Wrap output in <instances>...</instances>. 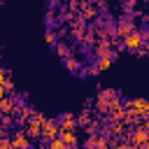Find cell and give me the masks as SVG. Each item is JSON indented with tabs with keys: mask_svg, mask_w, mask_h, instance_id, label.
<instances>
[{
	"mask_svg": "<svg viewBox=\"0 0 149 149\" xmlns=\"http://www.w3.org/2000/svg\"><path fill=\"white\" fill-rule=\"evenodd\" d=\"M126 107H128V114H130V116H149V102L142 100V98L128 100Z\"/></svg>",
	"mask_w": 149,
	"mask_h": 149,
	"instance_id": "6da1fadb",
	"label": "cell"
},
{
	"mask_svg": "<svg viewBox=\"0 0 149 149\" xmlns=\"http://www.w3.org/2000/svg\"><path fill=\"white\" fill-rule=\"evenodd\" d=\"M58 135H61V123L54 121V119H47L44 126H42V137L54 140V137H58Z\"/></svg>",
	"mask_w": 149,
	"mask_h": 149,
	"instance_id": "7a4b0ae2",
	"label": "cell"
},
{
	"mask_svg": "<svg viewBox=\"0 0 149 149\" xmlns=\"http://www.w3.org/2000/svg\"><path fill=\"white\" fill-rule=\"evenodd\" d=\"M44 121H47V119H44L42 114H35V116L30 119V123H28V130H26V133H28V135H33V137L42 135V126H44Z\"/></svg>",
	"mask_w": 149,
	"mask_h": 149,
	"instance_id": "3957f363",
	"label": "cell"
},
{
	"mask_svg": "<svg viewBox=\"0 0 149 149\" xmlns=\"http://www.w3.org/2000/svg\"><path fill=\"white\" fill-rule=\"evenodd\" d=\"M123 44H126L128 49H137V47L142 44V35H140V33H128L126 40H123Z\"/></svg>",
	"mask_w": 149,
	"mask_h": 149,
	"instance_id": "277c9868",
	"label": "cell"
},
{
	"mask_svg": "<svg viewBox=\"0 0 149 149\" xmlns=\"http://www.w3.org/2000/svg\"><path fill=\"white\" fill-rule=\"evenodd\" d=\"M147 142H149V133L142 130V128H137V130L133 133V144H135V147H144Z\"/></svg>",
	"mask_w": 149,
	"mask_h": 149,
	"instance_id": "5b68a950",
	"label": "cell"
},
{
	"mask_svg": "<svg viewBox=\"0 0 149 149\" xmlns=\"http://www.w3.org/2000/svg\"><path fill=\"white\" fill-rule=\"evenodd\" d=\"M30 142H28V133H16L14 137H12V147H16V149H26Z\"/></svg>",
	"mask_w": 149,
	"mask_h": 149,
	"instance_id": "8992f818",
	"label": "cell"
},
{
	"mask_svg": "<svg viewBox=\"0 0 149 149\" xmlns=\"http://www.w3.org/2000/svg\"><path fill=\"white\" fill-rule=\"evenodd\" d=\"M58 137L65 142V147H77V135H74V130H61Z\"/></svg>",
	"mask_w": 149,
	"mask_h": 149,
	"instance_id": "52a82bcc",
	"label": "cell"
},
{
	"mask_svg": "<svg viewBox=\"0 0 149 149\" xmlns=\"http://www.w3.org/2000/svg\"><path fill=\"white\" fill-rule=\"evenodd\" d=\"M74 126H77V119H74L72 114H68V116H63V123H61V130H74Z\"/></svg>",
	"mask_w": 149,
	"mask_h": 149,
	"instance_id": "ba28073f",
	"label": "cell"
},
{
	"mask_svg": "<svg viewBox=\"0 0 149 149\" xmlns=\"http://www.w3.org/2000/svg\"><path fill=\"white\" fill-rule=\"evenodd\" d=\"M47 149H65V142L61 137H54V140H49V147Z\"/></svg>",
	"mask_w": 149,
	"mask_h": 149,
	"instance_id": "9c48e42d",
	"label": "cell"
},
{
	"mask_svg": "<svg viewBox=\"0 0 149 149\" xmlns=\"http://www.w3.org/2000/svg\"><path fill=\"white\" fill-rule=\"evenodd\" d=\"M109 63H112V56H102V58H100V63H98V68H100V70H107V68H109Z\"/></svg>",
	"mask_w": 149,
	"mask_h": 149,
	"instance_id": "30bf717a",
	"label": "cell"
},
{
	"mask_svg": "<svg viewBox=\"0 0 149 149\" xmlns=\"http://www.w3.org/2000/svg\"><path fill=\"white\" fill-rule=\"evenodd\" d=\"M12 107H14V105H12V100H2V102H0V109H2L5 114H7V112H9Z\"/></svg>",
	"mask_w": 149,
	"mask_h": 149,
	"instance_id": "8fae6325",
	"label": "cell"
},
{
	"mask_svg": "<svg viewBox=\"0 0 149 149\" xmlns=\"http://www.w3.org/2000/svg\"><path fill=\"white\" fill-rule=\"evenodd\" d=\"M0 149H12V140H0Z\"/></svg>",
	"mask_w": 149,
	"mask_h": 149,
	"instance_id": "7c38bea8",
	"label": "cell"
},
{
	"mask_svg": "<svg viewBox=\"0 0 149 149\" xmlns=\"http://www.w3.org/2000/svg\"><path fill=\"white\" fill-rule=\"evenodd\" d=\"M5 81H7V77H5V74H0V88H5Z\"/></svg>",
	"mask_w": 149,
	"mask_h": 149,
	"instance_id": "4fadbf2b",
	"label": "cell"
},
{
	"mask_svg": "<svg viewBox=\"0 0 149 149\" xmlns=\"http://www.w3.org/2000/svg\"><path fill=\"white\" fill-rule=\"evenodd\" d=\"M109 149H126V144H114V147H109Z\"/></svg>",
	"mask_w": 149,
	"mask_h": 149,
	"instance_id": "5bb4252c",
	"label": "cell"
},
{
	"mask_svg": "<svg viewBox=\"0 0 149 149\" xmlns=\"http://www.w3.org/2000/svg\"><path fill=\"white\" fill-rule=\"evenodd\" d=\"M126 149H142V147H135V144H133V147H126Z\"/></svg>",
	"mask_w": 149,
	"mask_h": 149,
	"instance_id": "9a60e30c",
	"label": "cell"
},
{
	"mask_svg": "<svg viewBox=\"0 0 149 149\" xmlns=\"http://www.w3.org/2000/svg\"><path fill=\"white\" fill-rule=\"evenodd\" d=\"M26 149H35V147H30V144H28V147H26Z\"/></svg>",
	"mask_w": 149,
	"mask_h": 149,
	"instance_id": "2e32d148",
	"label": "cell"
}]
</instances>
